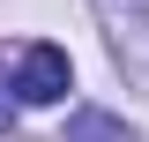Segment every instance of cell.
<instances>
[{
  "instance_id": "obj_1",
  "label": "cell",
  "mask_w": 149,
  "mask_h": 142,
  "mask_svg": "<svg viewBox=\"0 0 149 142\" xmlns=\"http://www.w3.org/2000/svg\"><path fill=\"white\" fill-rule=\"evenodd\" d=\"M104 15V37H112V60L149 90V0H97Z\"/></svg>"
},
{
  "instance_id": "obj_2",
  "label": "cell",
  "mask_w": 149,
  "mask_h": 142,
  "mask_svg": "<svg viewBox=\"0 0 149 142\" xmlns=\"http://www.w3.org/2000/svg\"><path fill=\"white\" fill-rule=\"evenodd\" d=\"M67 90H74V60L60 45H30L15 60V105H60Z\"/></svg>"
},
{
  "instance_id": "obj_3",
  "label": "cell",
  "mask_w": 149,
  "mask_h": 142,
  "mask_svg": "<svg viewBox=\"0 0 149 142\" xmlns=\"http://www.w3.org/2000/svg\"><path fill=\"white\" fill-rule=\"evenodd\" d=\"M67 142H134V127L119 120V112H97V105H82L67 120Z\"/></svg>"
},
{
  "instance_id": "obj_4",
  "label": "cell",
  "mask_w": 149,
  "mask_h": 142,
  "mask_svg": "<svg viewBox=\"0 0 149 142\" xmlns=\"http://www.w3.org/2000/svg\"><path fill=\"white\" fill-rule=\"evenodd\" d=\"M8 90H15V82H8V75H0V135H8V127H15V97H8Z\"/></svg>"
}]
</instances>
